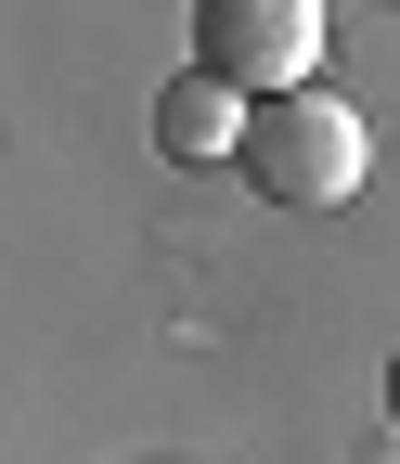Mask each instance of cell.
<instances>
[{
    "mask_svg": "<svg viewBox=\"0 0 400 464\" xmlns=\"http://www.w3.org/2000/svg\"><path fill=\"white\" fill-rule=\"evenodd\" d=\"M246 181L271 194V207H349L362 194V168H375V130L336 91H284V103H259L246 116Z\"/></svg>",
    "mask_w": 400,
    "mask_h": 464,
    "instance_id": "6da1fadb",
    "label": "cell"
},
{
    "mask_svg": "<svg viewBox=\"0 0 400 464\" xmlns=\"http://www.w3.org/2000/svg\"><path fill=\"white\" fill-rule=\"evenodd\" d=\"M310 65H323V0H194V78L284 103L310 91Z\"/></svg>",
    "mask_w": 400,
    "mask_h": 464,
    "instance_id": "7a4b0ae2",
    "label": "cell"
},
{
    "mask_svg": "<svg viewBox=\"0 0 400 464\" xmlns=\"http://www.w3.org/2000/svg\"><path fill=\"white\" fill-rule=\"evenodd\" d=\"M246 91H220V78H168V103H155V142L168 155H246Z\"/></svg>",
    "mask_w": 400,
    "mask_h": 464,
    "instance_id": "3957f363",
    "label": "cell"
},
{
    "mask_svg": "<svg viewBox=\"0 0 400 464\" xmlns=\"http://www.w3.org/2000/svg\"><path fill=\"white\" fill-rule=\"evenodd\" d=\"M387 426H400V362H387Z\"/></svg>",
    "mask_w": 400,
    "mask_h": 464,
    "instance_id": "277c9868",
    "label": "cell"
}]
</instances>
